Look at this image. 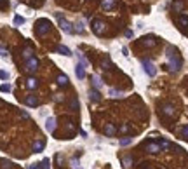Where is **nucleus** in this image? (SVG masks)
Listing matches in <instances>:
<instances>
[{"label": "nucleus", "instance_id": "obj_16", "mask_svg": "<svg viewBox=\"0 0 188 169\" xmlns=\"http://www.w3.org/2000/svg\"><path fill=\"white\" fill-rule=\"evenodd\" d=\"M57 53L65 54V56H71V51L66 47V45H57Z\"/></svg>", "mask_w": 188, "mask_h": 169}, {"label": "nucleus", "instance_id": "obj_31", "mask_svg": "<svg viewBox=\"0 0 188 169\" xmlns=\"http://www.w3.org/2000/svg\"><path fill=\"white\" fill-rule=\"evenodd\" d=\"M79 59H80V63H82V65H84V66H87V65H89V63H87V59H85V58H84V56H82V54H79Z\"/></svg>", "mask_w": 188, "mask_h": 169}, {"label": "nucleus", "instance_id": "obj_13", "mask_svg": "<svg viewBox=\"0 0 188 169\" xmlns=\"http://www.w3.org/2000/svg\"><path fill=\"white\" fill-rule=\"evenodd\" d=\"M77 33H80V35H84L85 33V28H84V21H77L75 23V28H73Z\"/></svg>", "mask_w": 188, "mask_h": 169}, {"label": "nucleus", "instance_id": "obj_35", "mask_svg": "<svg viewBox=\"0 0 188 169\" xmlns=\"http://www.w3.org/2000/svg\"><path fill=\"white\" fill-rule=\"evenodd\" d=\"M5 5H7V0H0V9H5Z\"/></svg>", "mask_w": 188, "mask_h": 169}, {"label": "nucleus", "instance_id": "obj_38", "mask_svg": "<svg viewBox=\"0 0 188 169\" xmlns=\"http://www.w3.org/2000/svg\"><path fill=\"white\" fill-rule=\"evenodd\" d=\"M30 169H39V164H33V166H31Z\"/></svg>", "mask_w": 188, "mask_h": 169}, {"label": "nucleus", "instance_id": "obj_17", "mask_svg": "<svg viewBox=\"0 0 188 169\" xmlns=\"http://www.w3.org/2000/svg\"><path fill=\"white\" fill-rule=\"evenodd\" d=\"M92 84H94L96 89H101V87H103V82H101V79L98 75H92Z\"/></svg>", "mask_w": 188, "mask_h": 169}, {"label": "nucleus", "instance_id": "obj_11", "mask_svg": "<svg viewBox=\"0 0 188 169\" xmlns=\"http://www.w3.org/2000/svg\"><path fill=\"white\" fill-rule=\"evenodd\" d=\"M115 5H117V2H115V0H103V2H101V7H103L105 11L113 9Z\"/></svg>", "mask_w": 188, "mask_h": 169}, {"label": "nucleus", "instance_id": "obj_34", "mask_svg": "<svg viewBox=\"0 0 188 169\" xmlns=\"http://www.w3.org/2000/svg\"><path fill=\"white\" fill-rule=\"evenodd\" d=\"M42 166H44V167H42V169H49V160H47V159H44V162H42Z\"/></svg>", "mask_w": 188, "mask_h": 169}, {"label": "nucleus", "instance_id": "obj_30", "mask_svg": "<svg viewBox=\"0 0 188 169\" xmlns=\"http://www.w3.org/2000/svg\"><path fill=\"white\" fill-rule=\"evenodd\" d=\"M0 79H2V80L9 79V73H7V71H4V70H0Z\"/></svg>", "mask_w": 188, "mask_h": 169}, {"label": "nucleus", "instance_id": "obj_24", "mask_svg": "<svg viewBox=\"0 0 188 169\" xmlns=\"http://www.w3.org/2000/svg\"><path fill=\"white\" fill-rule=\"evenodd\" d=\"M132 143V138H122L120 139V147H127V145H131Z\"/></svg>", "mask_w": 188, "mask_h": 169}, {"label": "nucleus", "instance_id": "obj_20", "mask_svg": "<svg viewBox=\"0 0 188 169\" xmlns=\"http://www.w3.org/2000/svg\"><path fill=\"white\" fill-rule=\"evenodd\" d=\"M45 147V141H35V145H33V152H42Z\"/></svg>", "mask_w": 188, "mask_h": 169}, {"label": "nucleus", "instance_id": "obj_7", "mask_svg": "<svg viewBox=\"0 0 188 169\" xmlns=\"http://www.w3.org/2000/svg\"><path fill=\"white\" fill-rule=\"evenodd\" d=\"M45 131L47 133H54L56 131V119L54 117H49L47 122H45Z\"/></svg>", "mask_w": 188, "mask_h": 169}, {"label": "nucleus", "instance_id": "obj_21", "mask_svg": "<svg viewBox=\"0 0 188 169\" xmlns=\"http://www.w3.org/2000/svg\"><path fill=\"white\" fill-rule=\"evenodd\" d=\"M57 84H59V85H66V84H68V77H66V75H59V77H57Z\"/></svg>", "mask_w": 188, "mask_h": 169}, {"label": "nucleus", "instance_id": "obj_33", "mask_svg": "<svg viewBox=\"0 0 188 169\" xmlns=\"http://www.w3.org/2000/svg\"><path fill=\"white\" fill-rule=\"evenodd\" d=\"M160 147L162 148H169V141H166V139H164V141H160Z\"/></svg>", "mask_w": 188, "mask_h": 169}, {"label": "nucleus", "instance_id": "obj_4", "mask_svg": "<svg viewBox=\"0 0 188 169\" xmlns=\"http://www.w3.org/2000/svg\"><path fill=\"white\" fill-rule=\"evenodd\" d=\"M141 65H143L144 71H146L150 77H155V75H157V68H155V65H153L152 61H148V59H143V61H141Z\"/></svg>", "mask_w": 188, "mask_h": 169}, {"label": "nucleus", "instance_id": "obj_18", "mask_svg": "<svg viewBox=\"0 0 188 169\" xmlns=\"http://www.w3.org/2000/svg\"><path fill=\"white\" fill-rule=\"evenodd\" d=\"M26 105H28V107H37V105H39V99H37L35 96H28V98H26Z\"/></svg>", "mask_w": 188, "mask_h": 169}, {"label": "nucleus", "instance_id": "obj_23", "mask_svg": "<svg viewBox=\"0 0 188 169\" xmlns=\"http://www.w3.org/2000/svg\"><path fill=\"white\" fill-rule=\"evenodd\" d=\"M0 91H2V93H9V91H12V85H9V84H2V85H0Z\"/></svg>", "mask_w": 188, "mask_h": 169}, {"label": "nucleus", "instance_id": "obj_29", "mask_svg": "<svg viewBox=\"0 0 188 169\" xmlns=\"http://www.w3.org/2000/svg\"><path fill=\"white\" fill-rule=\"evenodd\" d=\"M2 162V169H11V162H7V160H0Z\"/></svg>", "mask_w": 188, "mask_h": 169}, {"label": "nucleus", "instance_id": "obj_15", "mask_svg": "<svg viewBox=\"0 0 188 169\" xmlns=\"http://www.w3.org/2000/svg\"><path fill=\"white\" fill-rule=\"evenodd\" d=\"M89 96H91V101H94V103H98L101 99V94L98 93V91H94V89L89 91Z\"/></svg>", "mask_w": 188, "mask_h": 169}, {"label": "nucleus", "instance_id": "obj_14", "mask_svg": "<svg viewBox=\"0 0 188 169\" xmlns=\"http://www.w3.org/2000/svg\"><path fill=\"white\" fill-rule=\"evenodd\" d=\"M115 133H117L115 126L113 124H106V127H105V134H106V136H113Z\"/></svg>", "mask_w": 188, "mask_h": 169}, {"label": "nucleus", "instance_id": "obj_25", "mask_svg": "<svg viewBox=\"0 0 188 169\" xmlns=\"http://www.w3.org/2000/svg\"><path fill=\"white\" fill-rule=\"evenodd\" d=\"M179 25L183 28H188V18L186 16H181V18H179Z\"/></svg>", "mask_w": 188, "mask_h": 169}, {"label": "nucleus", "instance_id": "obj_36", "mask_svg": "<svg viewBox=\"0 0 188 169\" xmlns=\"http://www.w3.org/2000/svg\"><path fill=\"white\" fill-rule=\"evenodd\" d=\"M127 131H129V127H127V126H122V127H120V133H127Z\"/></svg>", "mask_w": 188, "mask_h": 169}, {"label": "nucleus", "instance_id": "obj_32", "mask_svg": "<svg viewBox=\"0 0 188 169\" xmlns=\"http://www.w3.org/2000/svg\"><path fill=\"white\" fill-rule=\"evenodd\" d=\"M181 134H183V138H188V126H185L181 129Z\"/></svg>", "mask_w": 188, "mask_h": 169}, {"label": "nucleus", "instance_id": "obj_2", "mask_svg": "<svg viewBox=\"0 0 188 169\" xmlns=\"http://www.w3.org/2000/svg\"><path fill=\"white\" fill-rule=\"evenodd\" d=\"M56 18H57V21H59V26H61V30L65 31V33H73V25H71L68 19H65L59 12H56Z\"/></svg>", "mask_w": 188, "mask_h": 169}, {"label": "nucleus", "instance_id": "obj_10", "mask_svg": "<svg viewBox=\"0 0 188 169\" xmlns=\"http://www.w3.org/2000/svg\"><path fill=\"white\" fill-rule=\"evenodd\" d=\"M162 113L166 117H174V107H171V105H164L162 107Z\"/></svg>", "mask_w": 188, "mask_h": 169}, {"label": "nucleus", "instance_id": "obj_12", "mask_svg": "<svg viewBox=\"0 0 188 169\" xmlns=\"http://www.w3.org/2000/svg\"><path fill=\"white\" fill-rule=\"evenodd\" d=\"M26 87L28 89H37V87H39V80L33 79V77H30V79L26 80Z\"/></svg>", "mask_w": 188, "mask_h": 169}, {"label": "nucleus", "instance_id": "obj_8", "mask_svg": "<svg viewBox=\"0 0 188 169\" xmlns=\"http://www.w3.org/2000/svg\"><path fill=\"white\" fill-rule=\"evenodd\" d=\"M75 75H77V79H85V66H84L82 63H79L77 65V68H75Z\"/></svg>", "mask_w": 188, "mask_h": 169}, {"label": "nucleus", "instance_id": "obj_37", "mask_svg": "<svg viewBox=\"0 0 188 169\" xmlns=\"http://www.w3.org/2000/svg\"><path fill=\"white\" fill-rule=\"evenodd\" d=\"M0 56H7V51H5V49H0Z\"/></svg>", "mask_w": 188, "mask_h": 169}, {"label": "nucleus", "instance_id": "obj_3", "mask_svg": "<svg viewBox=\"0 0 188 169\" xmlns=\"http://www.w3.org/2000/svg\"><path fill=\"white\" fill-rule=\"evenodd\" d=\"M49 26H51V23L47 21V19H40V21H37V35H45L49 31Z\"/></svg>", "mask_w": 188, "mask_h": 169}, {"label": "nucleus", "instance_id": "obj_26", "mask_svg": "<svg viewBox=\"0 0 188 169\" xmlns=\"http://www.w3.org/2000/svg\"><path fill=\"white\" fill-rule=\"evenodd\" d=\"M131 164H132L131 157H124V166H126V167H131Z\"/></svg>", "mask_w": 188, "mask_h": 169}, {"label": "nucleus", "instance_id": "obj_39", "mask_svg": "<svg viewBox=\"0 0 188 169\" xmlns=\"http://www.w3.org/2000/svg\"><path fill=\"white\" fill-rule=\"evenodd\" d=\"M73 164H75V169H82V167H79V166H77V160H73Z\"/></svg>", "mask_w": 188, "mask_h": 169}, {"label": "nucleus", "instance_id": "obj_28", "mask_svg": "<svg viewBox=\"0 0 188 169\" xmlns=\"http://www.w3.org/2000/svg\"><path fill=\"white\" fill-rule=\"evenodd\" d=\"M23 56H25L26 59H30V58H31V47H28V49L25 51V53H23Z\"/></svg>", "mask_w": 188, "mask_h": 169}, {"label": "nucleus", "instance_id": "obj_5", "mask_svg": "<svg viewBox=\"0 0 188 169\" xmlns=\"http://www.w3.org/2000/svg\"><path fill=\"white\" fill-rule=\"evenodd\" d=\"M105 26L106 25L101 21V19H94V21H92V31H94L96 35H101V33L105 31Z\"/></svg>", "mask_w": 188, "mask_h": 169}, {"label": "nucleus", "instance_id": "obj_9", "mask_svg": "<svg viewBox=\"0 0 188 169\" xmlns=\"http://www.w3.org/2000/svg\"><path fill=\"white\" fill-rule=\"evenodd\" d=\"M160 143H148L146 145V152H150V153H158L160 152Z\"/></svg>", "mask_w": 188, "mask_h": 169}, {"label": "nucleus", "instance_id": "obj_19", "mask_svg": "<svg viewBox=\"0 0 188 169\" xmlns=\"http://www.w3.org/2000/svg\"><path fill=\"white\" fill-rule=\"evenodd\" d=\"M143 44L146 45V47H153V45H155V39H153V37H144Z\"/></svg>", "mask_w": 188, "mask_h": 169}, {"label": "nucleus", "instance_id": "obj_27", "mask_svg": "<svg viewBox=\"0 0 188 169\" xmlns=\"http://www.w3.org/2000/svg\"><path fill=\"white\" fill-rule=\"evenodd\" d=\"M25 23V18H21V16H16L14 18V25H23Z\"/></svg>", "mask_w": 188, "mask_h": 169}, {"label": "nucleus", "instance_id": "obj_6", "mask_svg": "<svg viewBox=\"0 0 188 169\" xmlns=\"http://www.w3.org/2000/svg\"><path fill=\"white\" fill-rule=\"evenodd\" d=\"M26 71H30V73H33V71H37V68H39V59H35V58H30V59H26Z\"/></svg>", "mask_w": 188, "mask_h": 169}, {"label": "nucleus", "instance_id": "obj_1", "mask_svg": "<svg viewBox=\"0 0 188 169\" xmlns=\"http://www.w3.org/2000/svg\"><path fill=\"white\" fill-rule=\"evenodd\" d=\"M166 53H167L166 56H167V65H169V70L174 73V71H178L179 68H181L183 61H181V58H179V53H178V49H176L174 45H169Z\"/></svg>", "mask_w": 188, "mask_h": 169}, {"label": "nucleus", "instance_id": "obj_22", "mask_svg": "<svg viewBox=\"0 0 188 169\" xmlns=\"http://www.w3.org/2000/svg\"><path fill=\"white\" fill-rule=\"evenodd\" d=\"M108 93H110V96H112V98H120V96H122V93H120V91H117V89H110Z\"/></svg>", "mask_w": 188, "mask_h": 169}]
</instances>
